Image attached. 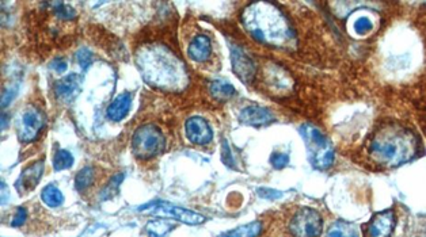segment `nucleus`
I'll return each instance as SVG.
<instances>
[{
    "instance_id": "423d86ee",
    "label": "nucleus",
    "mask_w": 426,
    "mask_h": 237,
    "mask_svg": "<svg viewBox=\"0 0 426 237\" xmlns=\"http://www.w3.org/2000/svg\"><path fill=\"white\" fill-rule=\"evenodd\" d=\"M289 231L295 237H319L323 231V220L313 209H300L292 217Z\"/></svg>"
},
{
    "instance_id": "7c9ffc66",
    "label": "nucleus",
    "mask_w": 426,
    "mask_h": 237,
    "mask_svg": "<svg viewBox=\"0 0 426 237\" xmlns=\"http://www.w3.org/2000/svg\"><path fill=\"white\" fill-rule=\"evenodd\" d=\"M51 68H52L56 73H58V75H63V73L67 71L68 64H67L65 60L61 59V58H57V59L52 60Z\"/></svg>"
},
{
    "instance_id": "f3484780",
    "label": "nucleus",
    "mask_w": 426,
    "mask_h": 237,
    "mask_svg": "<svg viewBox=\"0 0 426 237\" xmlns=\"http://www.w3.org/2000/svg\"><path fill=\"white\" fill-rule=\"evenodd\" d=\"M326 237H360V229L353 222L338 220L330 225Z\"/></svg>"
},
{
    "instance_id": "6e6552de",
    "label": "nucleus",
    "mask_w": 426,
    "mask_h": 237,
    "mask_svg": "<svg viewBox=\"0 0 426 237\" xmlns=\"http://www.w3.org/2000/svg\"><path fill=\"white\" fill-rule=\"evenodd\" d=\"M44 125L45 119L42 113L33 106L26 107L17 119V136L22 143L34 141L40 136Z\"/></svg>"
},
{
    "instance_id": "5701e85b",
    "label": "nucleus",
    "mask_w": 426,
    "mask_h": 237,
    "mask_svg": "<svg viewBox=\"0 0 426 237\" xmlns=\"http://www.w3.org/2000/svg\"><path fill=\"white\" fill-rule=\"evenodd\" d=\"M72 164H74V156L65 149H58L54 156L55 171L68 170V168L72 167Z\"/></svg>"
},
{
    "instance_id": "c756f323",
    "label": "nucleus",
    "mask_w": 426,
    "mask_h": 237,
    "mask_svg": "<svg viewBox=\"0 0 426 237\" xmlns=\"http://www.w3.org/2000/svg\"><path fill=\"white\" fill-rule=\"evenodd\" d=\"M223 163L228 166V167H231V168H235V161H234V156H232V152H231V149H229V146H228L227 140H224L223 141Z\"/></svg>"
},
{
    "instance_id": "9d476101",
    "label": "nucleus",
    "mask_w": 426,
    "mask_h": 237,
    "mask_svg": "<svg viewBox=\"0 0 426 237\" xmlns=\"http://www.w3.org/2000/svg\"><path fill=\"white\" fill-rule=\"evenodd\" d=\"M44 167H45L44 160H37L22 171V174L15 182V188L21 195L28 194L37 187V184L40 183V180L42 178Z\"/></svg>"
},
{
    "instance_id": "b1692460",
    "label": "nucleus",
    "mask_w": 426,
    "mask_h": 237,
    "mask_svg": "<svg viewBox=\"0 0 426 237\" xmlns=\"http://www.w3.org/2000/svg\"><path fill=\"white\" fill-rule=\"evenodd\" d=\"M52 7H54V11L57 15L58 19H63V21H71L75 18V10L72 7H69L67 3H63V1H52L49 3Z\"/></svg>"
},
{
    "instance_id": "f8f14e48",
    "label": "nucleus",
    "mask_w": 426,
    "mask_h": 237,
    "mask_svg": "<svg viewBox=\"0 0 426 237\" xmlns=\"http://www.w3.org/2000/svg\"><path fill=\"white\" fill-rule=\"evenodd\" d=\"M395 228V216L393 210H384L373 216L368 225V236L391 237Z\"/></svg>"
},
{
    "instance_id": "c85d7f7f",
    "label": "nucleus",
    "mask_w": 426,
    "mask_h": 237,
    "mask_svg": "<svg viewBox=\"0 0 426 237\" xmlns=\"http://www.w3.org/2000/svg\"><path fill=\"white\" fill-rule=\"evenodd\" d=\"M26 218H28V211H26V209L18 208L17 209V211H15V214H14V218H13V221H11V225H13V227H21V225L26 221Z\"/></svg>"
},
{
    "instance_id": "4468645a",
    "label": "nucleus",
    "mask_w": 426,
    "mask_h": 237,
    "mask_svg": "<svg viewBox=\"0 0 426 237\" xmlns=\"http://www.w3.org/2000/svg\"><path fill=\"white\" fill-rule=\"evenodd\" d=\"M273 113L262 106H247L239 113V121L247 126L262 128L275 122Z\"/></svg>"
},
{
    "instance_id": "0eeeda50",
    "label": "nucleus",
    "mask_w": 426,
    "mask_h": 237,
    "mask_svg": "<svg viewBox=\"0 0 426 237\" xmlns=\"http://www.w3.org/2000/svg\"><path fill=\"white\" fill-rule=\"evenodd\" d=\"M139 210H147L154 216H158L161 218H169V220H175V221H181L183 224L188 225H199L205 222V217L199 213L192 211L189 209L181 208V207H175L172 204L167 202H155V204H149L142 207Z\"/></svg>"
},
{
    "instance_id": "393cba45",
    "label": "nucleus",
    "mask_w": 426,
    "mask_h": 237,
    "mask_svg": "<svg viewBox=\"0 0 426 237\" xmlns=\"http://www.w3.org/2000/svg\"><path fill=\"white\" fill-rule=\"evenodd\" d=\"M353 30L359 35H366L373 30V21L367 15L357 17L356 21L353 22Z\"/></svg>"
},
{
    "instance_id": "cd10ccee",
    "label": "nucleus",
    "mask_w": 426,
    "mask_h": 237,
    "mask_svg": "<svg viewBox=\"0 0 426 237\" xmlns=\"http://www.w3.org/2000/svg\"><path fill=\"white\" fill-rule=\"evenodd\" d=\"M76 61H78L79 67H81L83 71H85V69H88V68L91 67V64H92V61H94V56H92V53H91L87 48H82V49H79L78 53H76Z\"/></svg>"
},
{
    "instance_id": "7ed1b4c3",
    "label": "nucleus",
    "mask_w": 426,
    "mask_h": 237,
    "mask_svg": "<svg viewBox=\"0 0 426 237\" xmlns=\"http://www.w3.org/2000/svg\"><path fill=\"white\" fill-rule=\"evenodd\" d=\"M418 152V139L404 128L386 126L372 139V160L383 167L395 168L410 161Z\"/></svg>"
},
{
    "instance_id": "a878e982",
    "label": "nucleus",
    "mask_w": 426,
    "mask_h": 237,
    "mask_svg": "<svg viewBox=\"0 0 426 237\" xmlns=\"http://www.w3.org/2000/svg\"><path fill=\"white\" fill-rule=\"evenodd\" d=\"M122 180H124V175L122 174H118V175L113 177L112 180L108 183V186L104 188V191H102V200H108V198L113 197L114 194L117 193L120 184L122 183Z\"/></svg>"
},
{
    "instance_id": "a211bd4d",
    "label": "nucleus",
    "mask_w": 426,
    "mask_h": 237,
    "mask_svg": "<svg viewBox=\"0 0 426 237\" xmlns=\"http://www.w3.org/2000/svg\"><path fill=\"white\" fill-rule=\"evenodd\" d=\"M211 95L218 100H229L236 95V89L224 80H215L209 85Z\"/></svg>"
},
{
    "instance_id": "4be33fe9",
    "label": "nucleus",
    "mask_w": 426,
    "mask_h": 237,
    "mask_svg": "<svg viewBox=\"0 0 426 237\" xmlns=\"http://www.w3.org/2000/svg\"><path fill=\"white\" fill-rule=\"evenodd\" d=\"M94 175H95V173H94L92 167L87 166L85 168H82L76 174V177H75V187H76V190L78 191H85V188H88L92 184V182H94Z\"/></svg>"
},
{
    "instance_id": "2f4dec72",
    "label": "nucleus",
    "mask_w": 426,
    "mask_h": 237,
    "mask_svg": "<svg viewBox=\"0 0 426 237\" xmlns=\"http://www.w3.org/2000/svg\"><path fill=\"white\" fill-rule=\"evenodd\" d=\"M258 194L262 198H269V200H277L281 197V193L277 190H272V188H258Z\"/></svg>"
},
{
    "instance_id": "dca6fc26",
    "label": "nucleus",
    "mask_w": 426,
    "mask_h": 237,
    "mask_svg": "<svg viewBox=\"0 0 426 237\" xmlns=\"http://www.w3.org/2000/svg\"><path fill=\"white\" fill-rule=\"evenodd\" d=\"M189 56L190 59L197 61V62H204L206 60L211 58V53H212V44H211V40L204 35V34H199L197 35L192 44L189 45Z\"/></svg>"
},
{
    "instance_id": "6ab92c4d",
    "label": "nucleus",
    "mask_w": 426,
    "mask_h": 237,
    "mask_svg": "<svg viewBox=\"0 0 426 237\" xmlns=\"http://www.w3.org/2000/svg\"><path fill=\"white\" fill-rule=\"evenodd\" d=\"M41 200L49 208H57V207L63 205L64 195H63V193L60 191V188L57 187L56 184H48L41 191Z\"/></svg>"
},
{
    "instance_id": "f257e3e1",
    "label": "nucleus",
    "mask_w": 426,
    "mask_h": 237,
    "mask_svg": "<svg viewBox=\"0 0 426 237\" xmlns=\"http://www.w3.org/2000/svg\"><path fill=\"white\" fill-rule=\"evenodd\" d=\"M242 22L252 37L265 45L289 49L295 44V31L284 12L273 3L250 4L242 15Z\"/></svg>"
},
{
    "instance_id": "20e7f679",
    "label": "nucleus",
    "mask_w": 426,
    "mask_h": 237,
    "mask_svg": "<svg viewBox=\"0 0 426 237\" xmlns=\"http://www.w3.org/2000/svg\"><path fill=\"white\" fill-rule=\"evenodd\" d=\"M309 152L310 163L316 170H329L336 157V152L327 137L313 125H303L299 129Z\"/></svg>"
},
{
    "instance_id": "2eb2a0df",
    "label": "nucleus",
    "mask_w": 426,
    "mask_h": 237,
    "mask_svg": "<svg viewBox=\"0 0 426 237\" xmlns=\"http://www.w3.org/2000/svg\"><path fill=\"white\" fill-rule=\"evenodd\" d=\"M131 107H132V95L131 92L125 91L118 96H115V99L109 105L108 117L114 122H118L129 114Z\"/></svg>"
},
{
    "instance_id": "bb28decb",
    "label": "nucleus",
    "mask_w": 426,
    "mask_h": 237,
    "mask_svg": "<svg viewBox=\"0 0 426 237\" xmlns=\"http://www.w3.org/2000/svg\"><path fill=\"white\" fill-rule=\"evenodd\" d=\"M270 164L276 170H283L289 164V155L284 152H273L270 156Z\"/></svg>"
},
{
    "instance_id": "ddd939ff",
    "label": "nucleus",
    "mask_w": 426,
    "mask_h": 237,
    "mask_svg": "<svg viewBox=\"0 0 426 237\" xmlns=\"http://www.w3.org/2000/svg\"><path fill=\"white\" fill-rule=\"evenodd\" d=\"M54 91L61 102H72L82 91V79L76 73H71L56 82Z\"/></svg>"
},
{
    "instance_id": "412c9836",
    "label": "nucleus",
    "mask_w": 426,
    "mask_h": 237,
    "mask_svg": "<svg viewBox=\"0 0 426 237\" xmlns=\"http://www.w3.org/2000/svg\"><path fill=\"white\" fill-rule=\"evenodd\" d=\"M172 228H174V225H171L170 221H167L165 218L152 220L147 224V232H148V236L149 237H165Z\"/></svg>"
},
{
    "instance_id": "9b49d317",
    "label": "nucleus",
    "mask_w": 426,
    "mask_h": 237,
    "mask_svg": "<svg viewBox=\"0 0 426 237\" xmlns=\"http://www.w3.org/2000/svg\"><path fill=\"white\" fill-rule=\"evenodd\" d=\"M231 59H232V69L238 75V78L245 83H250L256 75V65L253 60L250 59L245 53V51L239 46L232 48Z\"/></svg>"
},
{
    "instance_id": "1a4fd4ad",
    "label": "nucleus",
    "mask_w": 426,
    "mask_h": 237,
    "mask_svg": "<svg viewBox=\"0 0 426 237\" xmlns=\"http://www.w3.org/2000/svg\"><path fill=\"white\" fill-rule=\"evenodd\" d=\"M185 133L190 143L196 146H206L213 139V132L209 123L201 117H192L185 123Z\"/></svg>"
},
{
    "instance_id": "aec40b11",
    "label": "nucleus",
    "mask_w": 426,
    "mask_h": 237,
    "mask_svg": "<svg viewBox=\"0 0 426 237\" xmlns=\"http://www.w3.org/2000/svg\"><path fill=\"white\" fill-rule=\"evenodd\" d=\"M262 231L261 222H249L246 225H240L232 231H228L226 234L218 237H258Z\"/></svg>"
},
{
    "instance_id": "f03ea898",
    "label": "nucleus",
    "mask_w": 426,
    "mask_h": 237,
    "mask_svg": "<svg viewBox=\"0 0 426 237\" xmlns=\"http://www.w3.org/2000/svg\"><path fill=\"white\" fill-rule=\"evenodd\" d=\"M136 62L144 80L154 87L174 91L183 89L188 83L183 62L163 45L142 48Z\"/></svg>"
},
{
    "instance_id": "39448f33",
    "label": "nucleus",
    "mask_w": 426,
    "mask_h": 237,
    "mask_svg": "<svg viewBox=\"0 0 426 237\" xmlns=\"http://www.w3.org/2000/svg\"><path fill=\"white\" fill-rule=\"evenodd\" d=\"M166 148V139L155 125H142L132 137L133 155L140 160H148L161 155Z\"/></svg>"
}]
</instances>
